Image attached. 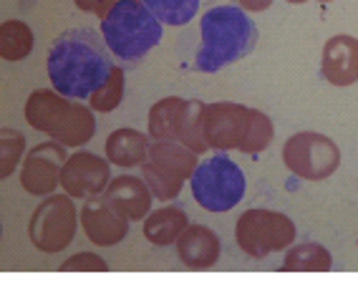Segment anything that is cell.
<instances>
[{"label": "cell", "mask_w": 358, "mask_h": 305, "mask_svg": "<svg viewBox=\"0 0 358 305\" xmlns=\"http://www.w3.org/2000/svg\"><path fill=\"white\" fill-rule=\"evenodd\" d=\"M116 61L106 41L94 28H69L53 41L45 71L58 94L73 101H89L109 81Z\"/></svg>", "instance_id": "6da1fadb"}, {"label": "cell", "mask_w": 358, "mask_h": 305, "mask_svg": "<svg viewBox=\"0 0 358 305\" xmlns=\"http://www.w3.org/2000/svg\"><path fill=\"white\" fill-rule=\"evenodd\" d=\"M199 38L202 45L194 69L202 73H217L255 51L260 31L240 6H215L199 18Z\"/></svg>", "instance_id": "7a4b0ae2"}, {"label": "cell", "mask_w": 358, "mask_h": 305, "mask_svg": "<svg viewBox=\"0 0 358 305\" xmlns=\"http://www.w3.org/2000/svg\"><path fill=\"white\" fill-rule=\"evenodd\" d=\"M26 121L36 132L45 134L69 149H81L96 134V111L89 104L73 101L56 89H38L28 96Z\"/></svg>", "instance_id": "3957f363"}, {"label": "cell", "mask_w": 358, "mask_h": 305, "mask_svg": "<svg viewBox=\"0 0 358 305\" xmlns=\"http://www.w3.org/2000/svg\"><path fill=\"white\" fill-rule=\"evenodd\" d=\"M101 38L116 64L129 69L162 43V23L141 0H119L101 18Z\"/></svg>", "instance_id": "277c9868"}, {"label": "cell", "mask_w": 358, "mask_h": 305, "mask_svg": "<svg viewBox=\"0 0 358 305\" xmlns=\"http://www.w3.org/2000/svg\"><path fill=\"white\" fill-rule=\"evenodd\" d=\"M194 202L207 212H230L243 202L248 192V179L240 164L227 157V152L212 154L210 159L199 162L189 179Z\"/></svg>", "instance_id": "5b68a950"}, {"label": "cell", "mask_w": 358, "mask_h": 305, "mask_svg": "<svg viewBox=\"0 0 358 305\" xmlns=\"http://www.w3.org/2000/svg\"><path fill=\"white\" fill-rule=\"evenodd\" d=\"M199 164V154L187 149L182 141L172 139H152L149 159L141 164V177L152 190L154 199L172 202L179 192L192 179Z\"/></svg>", "instance_id": "8992f818"}, {"label": "cell", "mask_w": 358, "mask_h": 305, "mask_svg": "<svg viewBox=\"0 0 358 305\" xmlns=\"http://www.w3.org/2000/svg\"><path fill=\"white\" fill-rule=\"evenodd\" d=\"M298 237L295 222L288 215L265 207L243 212L235 222V242L252 260H262L273 253L288 250Z\"/></svg>", "instance_id": "52a82bcc"}, {"label": "cell", "mask_w": 358, "mask_h": 305, "mask_svg": "<svg viewBox=\"0 0 358 305\" xmlns=\"http://www.w3.org/2000/svg\"><path fill=\"white\" fill-rule=\"evenodd\" d=\"M76 204L71 194H48L43 202L33 210L31 222H28V237L36 250L45 255H58L69 248L78 232Z\"/></svg>", "instance_id": "ba28073f"}, {"label": "cell", "mask_w": 358, "mask_h": 305, "mask_svg": "<svg viewBox=\"0 0 358 305\" xmlns=\"http://www.w3.org/2000/svg\"><path fill=\"white\" fill-rule=\"evenodd\" d=\"M282 164L298 179L306 182H323L333 177L341 166L338 144L320 132L293 134L282 146Z\"/></svg>", "instance_id": "9c48e42d"}, {"label": "cell", "mask_w": 358, "mask_h": 305, "mask_svg": "<svg viewBox=\"0 0 358 305\" xmlns=\"http://www.w3.org/2000/svg\"><path fill=\"white\" fill-rule=\"evenodd\" d=\"M69 146L56 139L41 141L33 149H28L26 159L20 164V187L33 194V197H48L56 194L61 187V169L71 154L66 152Z\"/></svg>", "instance_id": "30bf717a"}, {"label": "cell", "mask_w": 358, "mask_h": 305, "mask_svg": "<svg viewBox=\"0 0 358 305\" xmlns=\"http://www.w3.org/2000/svg\"><path fill=\"white\" fill-rule=\"evenodd\" d=\"M111 162L94 152L71 154L61 169V190L73 199L101 197L111 182Z\"/></svg>", "instance_id": "8fae6325"}, {"label": "cell", "mask_w": 358, "mask_h": 305, "mask_svg": "<svg viewBox=\"0 0 358 305\" xmlns=\"http://www.w3.org/2000/svg\"><path fill=\"white\" fill-rule=\"evenodd\" d=\"M250 124V106L235 101H215L205 108V139L215 152H240Z\"/></svg>", "instance_id": "7c38bea8"}, {"label": "cell", "mask_w": 358, "mask_h": 305, "mask_svg": "<svg viewBox=\"0 0 358 305\" xmlns=\"http://www.w3.org/2000/svg\"><path fill=\"white\" fill-rule=\"evenodd\" d=\"M78 217H81L83 235L89 237L91 245H99V248H114L129 235V217H124L103 197L86 199Z\"/></svg>", "instance_id": "4fadbf2b"}, {"label": "cell", "mask_w": 358, "mask_h": 305, "mask_svg": "<svg viewBox=\"0 0 358 305\" xmlns=\"http://www.w3.org/2000/svg\"><path fill=\"white\" fill-rule=\"evenodd\" d=\"M320 73L331 86H353L358 83V38L338 33L323 43L320 53Z\"/></svg>", "instance_id": "5bb4252c"}, {"label": "cell", "mask_w": 358, "mask_h": 305, "mask_svg": "<svg viewBox=\"0 0 358 305\" xmlns=\"http://www.w3.org/2000/svg\"><path fill=\"white\" fill-rule=\"evenodd\" d=\"M179 262L187 270H212L222 255V240L205 225H189L174 242Z\"/></svg>", "instance_id": "9a60e30c"}, {"label": "cell", "mask_w": 358, "mask_h": 305, "mask_svg": "<svg viewBox=\"0 0 358 305\" xmlns=\"http://www.w3.org/2000/svg\"><path fill=\"white\" fill-rule=\"evenodd\" d=\"M101 197L111 207H116L124 217H129V222L144 220L152 212V202H154V194L147 182H144V177H134V174L114 177Z\"/></svg>", "instance_id": "2e32d148"}, {"label": "cell", "mask_w": 358, "mask_h": 305, "mask_svg": "<svg viewBox=\"0 0 358 305\" xmlns=\"http://www.w3.org/2000/svg\"><path fill=\"white\" fill-rule=\"evenodd\" d=\"M149 146H152V136L139 129L124 127L109 134V139L103 144L106 159L116 166L131 169V166H141L149 159Z\"/></svg>", "instance_id": "e0dca14e"}, {"label": "cell", "mask_w": 358, "mask_h": 305, "mask_svg": "<svg viewBox=\"0 0 358 305\" xmlns=\"http://www.w3.org/2000/svg\"><path fill=\"white\" fill-rule=\"evenodd\" d=\"M189 227V217L179 204H164L144 217V237L157 248H169Z\"/></svg>", "instance_id": "ac0fdd59"}, {"label": "cell", "mask_w": 358, "mask_h": 305, "mask_svg": "<svg viewBox=\"0 0 358 305\" xmlns=\"http://www.w3.org/2000/svg\"><path fill=\"white\" fill-rule=\"evenodd\" d=\"M185 111H187V99H179V96H164V99H159V101L152 104V108H149L147 134L152 139L177 141Z\"/></svg>", "instance_id": "d6986e66"}, {"label": "cell", "mask_w": 358, "mask_h": 305, "mask_svg": "<svg viewBox=\"0 0 358 305\" xmlns=\"http://www.w3.org/2000/svg\"><path fill=\"white\" fill-rule=\"evenodd\" d=\"M333 270V255L320 242L290 245L282 260V273H328Z\"/></svg>", "instance_id": "ffe728a7"}, {"label": "cell", "mask_w": 358, "mask_h": 305, "mask_svg": "<svg viewBox=\"0 0 358 305\" xmlns=\"http://www.w3.org/2000/svg\"><path fill=\"white\" fill-rule=\"evenodd\" d=\"M36 36L23 20H3L0 26V56L3 61H26L33 53Z\"/></svg>", "instance_id": "44dd1931"}, {"label": "cell", "mask_w": 358, "mask_h": 305, "mask_svg": "<svg viewBox=\"0 0 358 305\" xmlns=\"http://www.w3.org/2000/svg\"><path fill=\"white\" fill-rule=\"evenodd\" d=\"M205 108H207L205 101L187 99V111H185V119H182V127H179V136H177V141H182L187 149H192L199 157L210 149L205 139Z\"/></svg>", "instance_id": "7402d4cb"}, {"label": "cell", "mask_w": 358, "mask_h": 305, "mask_svg": "<svg viewBox=\"0 0 358 305\" xmlns=\"http://www.w3.org/2000/svg\"><path fill=\"white\" fill-rule=\"evenodd\" d=\"M159 18L162 26H187L199 13L202 0H141Z\"/></svg>", "instance_id": "603a6c76"}, {"label": "cell", "mask_w": 358, "mask_h": 305, "mask_svg": "<svg viewBox=\"0 0 358 305\" xmlns=\"http://www.w3.org/2000/svg\"><path fill=\"white\" fill-rule=\"evenodd\" d=\"M273 136H275V127H273V119H270L265 111L260 108H250V124H248V134H245V141L240 146V152L255 157L262 154L273 144Z\"/></svg>", "instance_id": "cb8c5ba5"}, {"label": "cell", "mask_w": 358, "mask_h": 305, "mask_svg": "<svg viewBox=\"0 0 358 305\" xmlns=\"http://www.w3.org/2000/svg\"><path fill=\"white\" fill-rule=\"evenodd\" d=\"M124 94H127V76H124V66L116 64L109 81L103 83L101 89L89 99V106L96 114H111V111H116V108L122 106Z\"/></svg>", "instance_id": "d4e9b609"}, {"label": "cell", "mask_w": 358, "mask_h": 305, "mask_svg": "<svg viewBox=\"0 0 358 305\" xmlns=\"http://www.w3.org/2000/svg\"><path fill=\"white\" fill-rule=\"evenodd\" d=\"M26 134L18 129H0V177L8 179L26 159Z\"/></svg>", "instance_id": "484cf974"}, {"label": "cell", "mask_w": 358, "mask_h": 305, "mask_svg": "<svg viewBox=\"0 0 358 305\" xmlns=\"http://www.w3.org/2000/svg\"><path fill=\"white\" fill-rule=\"evenodd\" d=\"M106 270L109 265L99 253H78L61 265V273H106Z\"/></svg>", "instance_id": "4316f807"}, {"label": "cell", "mask_w": 358, "mask_h": 305, "mask_svg": "<svg viewBox=\"0 0 358 305\" xmlns=\"http://www.w3.org/2000/svg\"><path fill=\"white\" fill-rule=\"evenodd\" d=\"M116 3H119V0H73V6H76L78 10L96 15L99 20H101L103 15L109 13V10L116 6Z\"/></svg>", "instance_id": "83f0119b"}, {"label": "cell", "mask_w": 358, "mask_h": 305, "mask_svg": "<svg viewBox=\"0 0 358 305\" xmlns=\"http://www.w3.org/2000/svg\"><path fill=\"white\" fill-rule=\"evenodd\" d=\"M275 0H235V6H240L245 13H262V10H268Z\"/></svg>", "instance_id": "f1b7e54d"}, {"label": "cell", "mask_w": 358, "mask_h": 305, "mask_svg": "<svg viewBox=\"0 0 358 305\" xmlns=\"http://www.w3.org/2000/svg\"><path fill=\"white\" fill-rule=\"evenodd\" d=\"M285 3H290V6H303L308 0H285ZM318 3H331V0H318Z\"/></svg>", "instance_id": "f546056e"}]
</instances>
